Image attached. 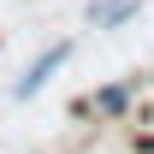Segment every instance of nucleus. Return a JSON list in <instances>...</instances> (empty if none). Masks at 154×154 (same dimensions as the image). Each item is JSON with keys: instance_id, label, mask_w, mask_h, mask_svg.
Segmentation results:
<instances>
[{"instance_id": "nucleus-3", "label": "nucleus", "mask_w": 154, "mask_h": 154, "mask_svg": "<svg viewBox=\"0 0 154 154\" xmlns=\"http://www.w3.org/2000/svg\"><path fill=\"white\" fill-rule=\"evenodd\" d=\"M136 12H142V0H95V6H89V24H95V30H119V24H131Z\"/></svg>"}, {"instance_id": "nucleus-2", "label": "nucleus", "mask_w": 154, "mask_h": 154, "mask_svg": "<svg viewBox=\"0 0 154 154\" xmlns=\"http://www.w3.org/2000/svg\"><path fill=\"white\" fill-rule=\"evenodd\" d=\"M131 95H136L131 83H101L95 95L77 101V113H83V119H125V113H131Z\"/></svg>"}, {"instance_id": "nucleus-1", "label": "nucleus", "mask_w": 154, "mask_h": 154, "mask_svg": "<svg viewBox=\"0 0 154 154\" xmlns=\"http://www.w3.org/2000/svg\"><path fill=\"white\" fill-rule=\"evenodd\" d=\"M65 59H71V42H54V48H42V54H36V65H30V71L12 83V95H18V101H36L42 89H48V77H54Z\"/></svg>"}]
</instances>
